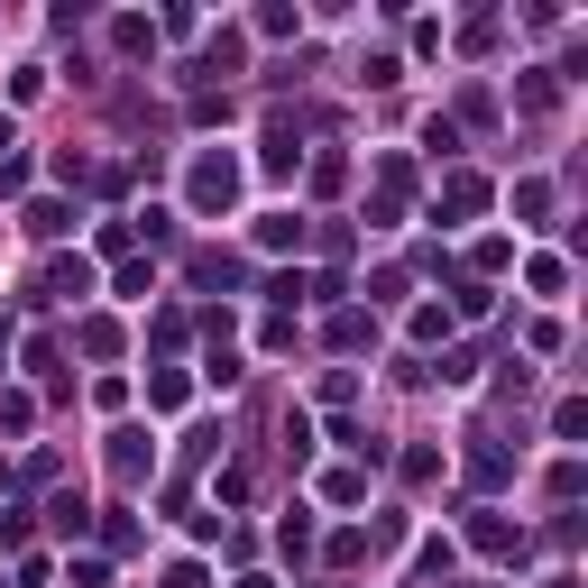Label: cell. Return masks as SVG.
I'll return each mask as SVG.
<instances>
[{
	"label": "cell",
	"mask_w": 588,
	"mask_h": 588,
	"mask_svg": "<svg viewBox=\"0 0 588 588\" xmlns=\"http://www.w3.org/2000/svg\"><path fill=\"white\" fill-rule=\"evenodd\" d=\"M469 543H478V552H515V524H506L497 506H478V515H469Z\"/></svg>",
	"instance_id": "obj_6"
},
{
	"label": "cell",
	"mask_w": 588,
	"mask_h": 588,
	"mask_svg": "<svg viewBox=\"0 0 588 588\" xmlns=\"http://www.w3.org/2000/svg\"><path fill=\"white\" fill-rule=\"evenodd\" d=\"M193 212H230V202H240V157H221V147H212V157H193Z\"/></svg>",
	"instance_id": "obj_1"
},
{
	"label": "cell",
	"mask_w": 588,
	"mask_h": 588,
	"mask_svg": "<svg viewBox=\"0 0 588 588\" xmlns=\"http://www.w3.org/2000/svg\"><path fill=\"white\" fill-rule=\"evenodd\" d=\"M46 295H56V303H84V295H92V267H84V258H56V267H46Z\"/></svg>",
	"instance_id": "obj_5"
},
{
	"label": "cell",
	"mask_w": 588,
	"mask_h": 588,
	"mask_svg": "<svg viewBox=\"0 0 588 588\" xmlns=\"http://www.w3.org/2000/svg\"><path fill=\"white\" fill-rule=\"evenodd\" d=\"M258 240H267V248H295V240H303V221H295V212H267V221H258Z\"/></svg>",
	"instance_id": "obj_9"
},
{
	"label": "cell",
	"mask_w": 588,
	"mask_h": 588,
	"mask_svg": "<svg viewBox=\"0 0 588 588\" xmlns=\"http://www.w3.org/2000/svg\"><path fill=\"white\" fill-rule=\"evenodd\" d=\"M111 469H120V478H147V469H157V451H147V432H111Z\"/></svg>",
	"instance_id": "obj_4"
},
{
	"label": "cell",
	"mask_w": 588,
	"mask_h": 588,
	"mask_svg": "<svg viewBox=\"0 0 588 588\" xmlns=\"http://www.w3.org/2000/svg\"><path fill=\"white\" fill-rule=\"evenodd\" d=\"M442 212H451V221H478V212H488V185H478V175H451V185H442Z\"/></svg>",
	"instance_id": "obj_3"
},
{
	"label": "cell",
	"mask_w": 588,
	"mask_h": 588,
	"mask_svg": "<svg viewBox=\"0 0 588 588\" xmlns=\"http://www.w3.org/2000/svg\"><path fill=\"white\" fill-rule=\"evenodd\" d=\"M46 524H56V533H65V543H74V533H84V524H92V506H84V497H74V488H65L56 506H46Z\"/></svg>",
	"instance_id": "obj_7"
},
{
	"label": "cell",
	"mask_w": 588,
	"mask_h": 588,
	"mask_svg": "<svg viewBox=\"0 0 588 588\" xmlns=\"http://www.w3.org/2000/svg\"><path fill=\"white\" fill-rule=\"evenodd\" d=\"M29 230H37V240H65L74 212H65V202H29Z\"/></svg>",
	"instance_id": "obj_8"
},
{
	"label": "cell",
	"mask_w": 588,
	"mask_h": 588,
	"mask_svg": "<svg viewBox=\"0 0 588 588\" xmlns=\"http://www.w3.org/2000/svg\"><path fill=\"white\" fill-rule=\"evenodd\" d=\"M267 166H276V175H295V166H303V120H286V111L267 120Z\"/></svg>",
	"instance_id": "obj_2"
}]
</instances>
